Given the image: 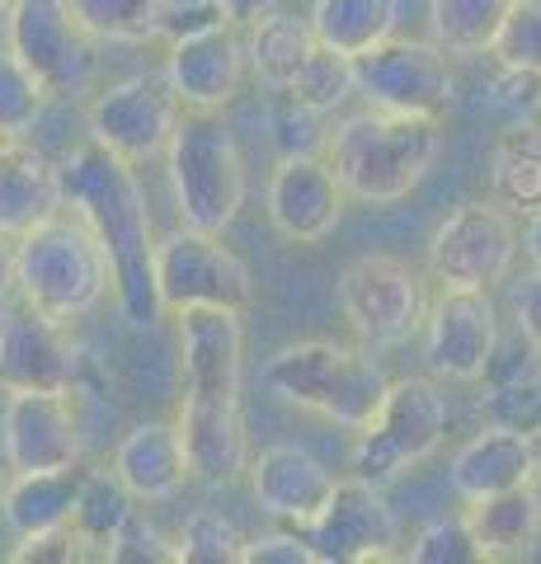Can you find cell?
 I'll return each instance as SVG.
<instances>
[{
    "mask_svg": "<svg viewBox=\"0 0 541 564\" xmlns=\"http://www.w3.org/2000/svg\"><path fill=\"white\" fill-rule=\"evenodd\" d=\"M62 165V203L90 226L95 240L109 254L113 269V302L123 311V321L132 329H151L161 325V296H155V269H151V250H155V231H151V212H147V193L137 184V170L113 155L99 141H80Z\"/></svg>",
    "mask_w": 541,
    "mask_h": 564,
    "instance_id": "1",
    "label": "cell"
},
{
    "mask_svg": "<svg viewBox=\"0 0 541 564\" xmlns=\"http://www.w3.org/2000/svg\"><path fill=\"white\" fill-rule=\"evenodd\" d=\"M443 151L439 118H410L387 109H363L325 132V161L354 203L387 207L400 203L429 180Z\"/></svg>",
    "mask_w": 541,
    "mask_h": 564,
    "instance_id": "2",
    "label": "cell"
},
{
    "mask_svg": "<svg viewBox=\"0 0 541 564\" xmlns=\"http://www.w3.org/2000/svg\"><path fill=\"white\" fill-rule=\"evenodd\" d=\"M113 292V269L95 231L72 207L14 240V296L24 306L72 325Z\"/></svg>",
    "mask_w": 541,
    "mask_h": 564,
    "instance_id": "3",
    "label": "cell"
},
{
    "mask_svg": "<svg viewBox=\"0 0 541 564\" xmlns=\"http://www.w3.org/2000/svg\"><path fill=\"white\" fill-rule=\"evenodd\" d=\"M264 386L316 419H329L339 429H363L387 400V367L363 344H335V339H306L288 344L264 362Z\"/></svg>",
    "mask_w": 541,
    "mask_h": 564,
    "instance_id": "4",
    "label": "cell"
},
{
    "mask_svg": "<svg viewBox=\"0 0 541 564\" xmlns=\"http://www.w3.org/2000/svg\"><path fill=\"white\" fill-rule=\"evenodd\" d=\"M170 193L180 221L226 236L246 207V155L221 109H184L165 147Z\"/></svg>",
    "mask_w": 541,
    "mask_h": 564,
    "instance_id": "5",
    "label": "cell"
},
{
    "mask_svg": "<svg viewBox=\"0 0 541 564\" xmlns=\"http://www.w3.org/2000/svg\"><path fill=\"white\" fill-rule=\"evenodd\" d=\"M447 437V400L439 381L400 377L387 386L381 410L358 429L354 443V475L387 489L405 470L424 466Z\"/></svg>",
    "mask_w": 541,
    "mask_h": 564,
    "instance_id": "6",
    "label": "cell"
},
{
    "mask_svg": "<svg viewBox=\"0 0 541 564\" xmlns=\"http://www.w3.org/2000/svg\"><path fill=\"white\" fill-rule=\"evenodd\" d=\"M354 95H363L372 109L443 122L457 104L452 52H443L433 39H396L391 33L354 57Z\"/></svg>",
    "mask_w": 541,
    "mask_h": 564,
    "instance_id": "7",
    "label": "cell"
},
{
    "mask_svg": "<svg viewBox=\"0 0 541 564\" xmlns=\"http://www.w3.org/2000/svg\"><path fill=\"white\" fill-rule=\"evenodd\" d=\"M339 311L363 348H400L424 325L429 282L396 254H363L339 278Z\"/></svg>",
    "mask_w": 541,
    "mask_h": 564,
    "instance_id": "8",
    "label": "cell"
},
{
    "mask_svg": "<svg viewBox=\"0 0 541 564\" xmlns=\"http://www.w3.org/2000/svg\"><path fill=\"white\" fill-rule=\"evenodd\" d=\"M151 269H155V296L165 311H194V306H221V311H240L246 315L255 302V282L246 259L236 250H226L221 236L213 231H194L180 221V231H170L155 240L151 250Z\"/></svg>",
    "mask_w": 541,
    "mask_h": 564,
    "instance_id": "9",
    "label": "cell"
},
{
    "mask_svg": "<svg viewBox=\"0 0 541 564\" xmlns=\"http://www.w3.org/2000/svg\"><path fill=\"white\" fill-rule=\"evenodd\" d=\"M6 39L52 99L90 95L99 76V39L66 10V0H14L6 10Z\"/></svg>",
    "mask_w": 541,
    "mask_h": 564,
    "instance_id": "10",
    "label": "cell"
},
{
    "mask_svg": "<svg viewBox=\"0 0 541 564\" xmlns=\"http://www.w3.org/2000/svg\"><path fill=\"white\" fill-rule=\"evenodd\" d=\"M518 263V221L499 203H462L439 221L429 240V273L439 288H480L490 292L513 278Z\"/></svg>",
    "mask_w": 541,
    "mask_h": 564,
    "instance_id": "11",
    "label": "cell"
},
{
    "mask_svg": "<svg viewBox=\"0 0 541 564\" xmlns=\"http://www.w3.org/2000/svg\"><path fill=\"white\" fill-rule=\"evenodd\" d=\"M180 113L184 104L170 90L165 70H137V76H123L95 90L90 109H85V128H90L99 147L123 155L128 165H142L165 155Z\"/></svg>",
    "mask_w": 541,
    "mask_h": 564,
    "instance_id": "12",
    "label": "cell"
},
{
    "mask_svg": "<svg viewBox=\"0 0 541 564\" xmlns=\"http://www.w3.org/2000/svg\"><path fill=\"white\" fill-rule=\"evenodd\" d=\"M424 362L439 381H485L499 352V311L480 288H439L424 311Z\"/></svg>",
    "mask_w": 541,
    "mask_h": 564,
    "instance_id": "13",
    "label": "cell"
},
{
    "mask_svg": "<svg viewBox=\"0 0 541 564\" xmlns=\"http://www.w3.org/2000/svg\"><path fill=\"white\" fill-rule=\"evenodd\" d=\"M316 545L321 564H381L400 560V518L387 503L381 485L348 475L335 480V494L321 508V518L302 527Z\"/></svg>",
    "mask_w": 541,
    "mask_h": 564,
    "instance_id": "14",
    "label": "cell"
},
{
    "mask_svg": "<svg viewBox=\"0 0 541 564\" xmlns=\"http://www.w3.org/2000/svg\"><path fill=\"white\" fill-rule=\"evenodd\" d=\"M0 452L10 470H62L85 452L80 410L72 391H6Z\"/></svg>",
    "mask_w": 541,
    "mask_h": 564,
    "instance_id": "15",
    "label": "cell"
},
{
    "mask_svg": "<svg viewBox=\"0 0 541 564\" xmlns=\"http://www.w3.org/2000/svg\"><path fill=\"white\" fill-rule=\"evenodd\" d=\"M80 362L72 325L24 302L0 321V391H76Z\"/></svg>",
    "mask_w": 541,
    "mask_h": 564,
    "instance_id": "16",
    "label": "cell"
},
{
    "mask_svg": "<svg viewBox=\"0 0 541 564\" xmlns=\"http://www.w3.org/2000/svg\"><path fill=\"white\" fill-rule=\"evenodd\" d=\"M180 372H184V400L240 404V372H246L240 311H221V306L180 311Z\"/></svg>",
    "mask_w": 541,
    "mask_h": 564,
    "instance_id": "17",
    "label": "cell"
},
{
    "mask_svg": "<svg viewBox=\"0 0 541 564\" xmlns=\"http://www.w3.org/2000/svg\"><path fill=\"white\" fill-rule=\"evenodd\" d=\"M348 193L335 180L325 155H278V170L269 174L264 212L273 221V231L292 245H321L344 217Z\"/></svg>",
    "mask_w": 541,
    "mask_h": 564,
    "instance_id": "18",
    "label": "cell"
},
{
    "mask_svg": "<svg viewBox=\"0 0 541 564\" xmlns=\"http://www.w3.org/2000/svg\"><path fill=\"white\" fill-rule=\"evenodd\" d=\"M246 33L231 24H207L170 43L165 80L184 109H226L246 85Z\"/></svg>",
    "mask_w": 541,
    "mask_h": 564,
    "instance_id": "19",
    "label": "cell"
},
{
    "mask_svg": "<svg viewBox=\"0 0 541 564\" xmlns=\"http://www.w3.org/2000/svg\"><path fill=\"white\" fill-rule=\"evenodd\" d=\"M246 480H250L259 513H269L273 522H288V527H311L321 518V508L329 503V494H335L339 475L325 462H316L306 447L273 443L259 456H250Z\"/></svg>",
    "mask_w": 541,
    "mask_h": 564,
    "instance_id": "20",
    "label": "cell"
},
{
    "mask_svg": "<svg viewBox=\"0 0 541 564\" xmlns=\"http://www.w3.org/2000/svg\"><path fill=\"white\" fill-rule=\"evenodd\" d=\"M180 437L188 456V480L203 489H226L246 480L250 466V437H246V414L240 404H180Z\"/></svg>",
    "mask_w": 541,
    "mask_h": 564,
    "instance_id": "21",
    "label": "cell"
},
{
    "mask_svg": "<svg viewBox=\"0 0 541 564\" xmlns=\"http://www.w3.org/2000/svg\"><path fill=\"white\" fill-rule=\"evenodd\" d=\"M62 207V165L29 137L0 141V231L20 240Z\"/></svg>",
    "mask_w": 541,
    "mask_h": 564,
    "instance_id": "22",
    "label": "cell"
},
{
    "mask_svg": "<svg viewBox=\"0 0 541 564\" xmlns=\"http://www.w3.org/2000/svg\"><path fill=\"white\" fill-rule=\"evenodd\" d=\"M109 470L128 485L137 503H165L188 485V456L174 419H147L128 429L113 447Z\"/></svg>",
    "mask_w": 541,
    "mask_h": 564,
    "instance_id": "23",
    "label": "cell"
},
{
    "mask_svg": "<svg viewBox=\"0 0 541 564\" xmlns=\"http://www.w3.org/2000/svg\"><path fill=\"white\" fill-rule=\"evenodd\" d=\"M532 475H537L532 437L513 433V429H499V423H485V429L452 456L447 480H452V489H457V499L470 503V499H490V494L532 485Z\"/></svg>",
    "mask_w": 541,
    "mask_h": 564,
    "instance_id": "24",
    "label": "cell"
},
{
    "mask_svg": "<svg viewBox=\"0 0 541 564\" xmlns=\"http://www.w3.org/2000/svg\"><path fill=\"white\" fill-rule=\"evenodd\" d=\"M462 518L485 560H522L541 541V489L518 485L490 499H470Z\"/></svg>",
    "mask_w": 541,
    "mask_h": 564,
    "instance_id": "25",
    "label": "cell"
},
{
    "mask_svg": "<svg viewBox=\"0 0 541 564\" xmlns=\"http://www.w3.org/2000/svg\"><path fill=\"white\" fill-rule=\"evenodd\" d=\"M85 480V466H62V470H14V480L0 489V518H6L10 536L47 532V527L72 522L76 494Z\"/></svg>",
    "mask_w": 541,
    "mask_h": 564,
    "instance_id": "26",
    "label": "cell"
},
{
    "mask_svg": "<svg viewBox=\"0 0 541 564\" xmlns=\"http://www.w3.org/2000/svg\"><path fill=\"white\" fill-rule=\"evenodd\" d=\"M316 47L321 39L311 29V20H296L288 10H273L255 29H246V57L264 90H288Z\"/></svg>",
    "mask_w": 541,
    "mask_h": 564,
    "instance_id": "27",
    "label": "cell"
},
{
    "mask_svg": "<svg viewBox=\"0 0 541 564\" xmlns=\"http://www.w3.org/2000/svg\"><path fill=\"white\" fill-rule=\"evenodd\" d=\"M490 193L499 207H541V122H509L490 151Z\"/></svg>",
    "mask_w": 541,
    "mask_h": 564,
    "instance_id": "28",
    "label": "cell"
},
{
    "mask_svg": "<svg viewBox=\"0 0 541 564\" xmlns=\"http://www.w3.org/2000/svg\"><path fill=\"white\" fill-rule=\"evenodd\" d=\"M306 20L325 47L344 52V57H358V52H368L396 33L400 0H316Z\"/></svg>",
    "mask_w": 541,
    "mask_h": 564,
    "instance_id": "29",
    "label": "cell"
},
{
    "mask_svg": "<svg viewBox=\"0 0 541 564\" xmlns=\"http://www.w3.org/2000/svg\"><path fill=\"white\" fill-rule=\"evenodd\" d=\"M513 0H429L433 43L452 57H485Z\"/></svg>",
    "mask_w": 541,
    "mask_h": 564,
    "instance_id": "30",
    "label": "cell"
},
{
    "mask_svg": "<svg viewBox=\"0 0 541 564\" xmlns=\"http://www.w3.org/2000/svg\"><path fill=\"white\" fill-rule=\"evenodd\" d=\"M132 508H137V499L113 470H85L76 508H72V527H76V536L90 545V555H104V545L113 541V532L128 522Z\"/></svg>",
    "mask_w": 541,
    "mask_h": 564,
    "instance_id": "31",
    "label": "cell"
},
{
    "mask_svg": "<svg viewBox=\"0 0 541 564\" xmlns=\"http://www.w3.org/2000/svg\"><path fill=\"white\" fill-rule=\"evenodd\" d=\"M66 10L99 43H151L165 20V0H66Z\"/></svg>",
    "mask_w": 541,
    "mask_h": 564,
    "instance_id": "32",
    "label": "cell"
},
{
    "mask_svg": "<svg viewBox=\"0 0 541 564\" xmlns=\"http://www.w3.org/2000/svg\"><path fill=\"white\" fill-rule=\"evenodd\" d=\"M288 95L306 109H316L321 118H329L344 99H354V57H344L335 47H316L306 57V66L296 70V80L288 85Z\"/></svg>",
    "mask_w": 541,
    "mask_h": 564,
    "instance_id": "33",
    "label": "cell"
},
{
    "mask_svg": "<svg viewBox=\"0 0 541 564\" xmlns=\"http://www.w3.org/2000/svg\"><path fill=\"white\" fill-rule=\"evenodd\" d=\"M537 372L485 377L490 381V391H485V400H480L485 423H499V429H513V433H528V437L541 433V377Z\"/></svg>",
    "mask_w": 541,
    "mask_h": 564,
    "instance_id": "34",
    "label": "cell"
},
{
    "mask_svg": "<svg viewBox=\"0 0 541 564\" xmlns=\"http://www.w3.org/2000/svg\"><path fill=\"white\" fill-rule=\"evenodd\" d=\"M47 104L52 95L43 90V80L10 47L0 52V137H29Z\"/></svg>",
    "mask_w": 541,
    "mask_h": 564,
    "instance_id": "35",
    "label": "cell"
},
{
    "mask_svg": "<svg viewBox=\"0 0 541 564\" xmlns=\"http://www.w3.org/2000/svg\"><path fill=\"white\" fill-rule=\"evenodd\" d=\"M240 545H246V536L231 522L213 513V508H198L180 527V536H174V560L180 564H240Z\"/></svg>",
    "mask_w": 541,
    "mask_h": 564,
    "instance_id": "36",
    "label": "cell"
},
{
    "mask_svg": "<svg viewBox=\"0 0 541 564\" xmlns=\"http://www.w3.org/2000/svg\"><path fill=\"white\" fill-rule=\"evenodd\" d=\"M485 57H495V66L541 76V0H513Z\"/></svg>",
    "mask_w": 541,
    "mask_h": 564,
    "instance_id": "37",
    "label": "cell"
},
{
    "mask_svg": "<svg viewBox=\"0 0 541 564\" xmlns=\"http://www.w3.org/2000/svg\"><path fill=\"white\" fill-rule=\"evenodd\" d=\"M400 560L410 564H485L476 536H470L466 518H439L429 522L424 532H419L405 551H400Z\"/></svg>",
    "mask_w": 541,
    "mask_h": 564,
    "instance_id": "38",
    "label": "cell"
},
{
    "mask_svg": "<svg viewBox=\"0 0 541 564\" xmlns=\"http://www.w3.org/2000/svg\"><path fill=\"white\" fill-rule=\"evenodd\" d=\"M269 109H264V122H269V137H273V147L278 155H306V151H316L325 147V137H321V113L316 109H306V104H296L288 90H269Z\"/></svg>",
    "mask_w": 541,
    "mask_h": 564,
    "instance_id": "39",
    "label": "cell"
},
{
    "mask_svg": "<svg viewBox=\"0 0 541 564\" xmlns=\"http://www.w3.org/2000/svg\"><path fill=\"white\" fill-rule=\"evenodd\" d=\"M104 560H113V564H180L174 560V541L155 522H147L137 508L113 532V541L104 545Z\"/></svg>",
    "mask_w": 541,
    "mask_h": 564,
    "instance_id": "40",
    "label": "cell"
},
{
    "mask_svg": "<svg viewBox=\"0 0 541 564\" xmlns=\"http://www.w3.org/2000/svg\"><path fill=\"white\" fill-rule=\"evenodd\" d=\"M490 109L504 113V122H537L541 118V76L513 70V66H495Z\"/></svg>",
    "mask_w": 541,
    "mask_h": 564,
    "instance_id": "41",
    "label": "cell"
},
{
    "mask_svg": "<svg viewBox=\"0 0 541 564\" xmlns=\"http://www.w3.org/2000/svg\"><path fill=\"white\" fill-rule=\"evenodd\" d=\"M90 555V545L76 536L72 522L62 527H47V532H29V536H14V564H80Z\"/></svg>",
    "mask_w": 541,
    "mask_h": 564,
    "instance_id": "42",
    "label": "cell"
},
{
    "mask_svg": "<svg viewBox=\"0 0 541 564\" xmlns=\"http://www.w3.org/2000/svg\"><path fill=\"white\" fill-rule=\"evenodd\" d=\"M240 560H246V564H321L316 545H311V536L302 532V527L246 536V545H240Z\"/></svg>",
    "mask_w": 541,
    "mask_h": 564,
    "instance_id": "43",
    "label": "cell"
},
{
    "mask_svg": "<svg viewBox=\"0 0 541 564\" xmlns=\"http://www.w3.org/2000/svg\"><path fill=\"white\" fill-rule=\"evenodd\" d=\"M509 311H513L518 339H528V348L541 352V269H532L528 278L509 288Z\"/></svg>",
    "mask_w": 541,
    "mask_h": 564,
    "instance_id": "44",
    "label": "cell"
},
{
    "mask_svg": "<svg viewBox=\"0 0 541 564\" xmlns=\"http://www.w3.org/2000/svg\"><path fill=\"white\" fill-rule=\"evenodd\" d=\"M213 6H217V14L226 24L246 33V29H255L259 20H264V14L278 10V0H213Z\"/></svg>",
    "mask_w": 541,
    "mask_h": 564,
    "instance_id": "45",
    "label": "cell"
},
{
    "mask_svg": "<svg viewBox=\"0 0 541 564\" xmlns=\"http://www.w3.org/2000/svg\"><path fill=\"white\" fill-rule=\"evenodd\" d=\"M518 250L532 259V269H541V207L522 212V231H518Z\"/></svg>",
    "mask_w": 541,
    "mask_h": 564,
    "instance_id": "46",
    "label": "cell"
},
{
    "mask_svg": "<svg viewBox=\"0 0 541 564\" xmlns=\"http://www.w3.org/2000/svg\"><path fill=\"white\" fill-rule=\"evenodd\" d=\"M14 296V240L0 231V306Z\"/></svg>",
    "mask_w": 541,
    "mask_h": 564,
    "instance_id": "47",
    "label": "cell"
},
{
    "mask_svg": "<svg viewBox=\"0 0 541 564\" xmlns=\"http://www.w3.org/2000/svg\"><path fill=\"white\" fill-rule=\"evenodd\" d=\"M10 6H14V0H0V14H6V10H10Z\"/></svg>",
    "mask_w": 541,
    "mask_h": 564,
    "instance_id": "48",
    "label": "cell"
},
{
    "mask_svg": "<svg viewBox=\"0 0 541 564\" xmlns=\"http://www.w3.org/2000/svg\"><path fill=\"white\" fill-rule=\"evenodd\" d=\"M0 141H6V137H0Z\"/></svg>",
    "mask_w": 541,
    "mask_h": 564,
    "instance_id": "49",
    "label": "cell"
},
{
    "mask_svg": "<svg viewBox=\"0 0 541 564\" xmlns=\"http://www.w3.org/2000/svg\"><path fill=\"white\" fill-rule=\"evenodd\" d=\"M537 377H541V372H537Z\"/></svg>",
    "mask_w": 541,
    "mask_h": 564,
    "instance_id": "50",
    "label": "cell"
}]
</instances>
